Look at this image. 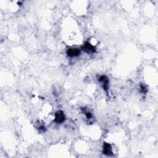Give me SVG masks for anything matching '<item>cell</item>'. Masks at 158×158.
<instances>
[{
  "label": "cell",
  "mask_w": 158,
  "mask_h": 158,
  "mask_svg": "<svg viewBox=\"0 0 158 158\" xmlns=\"http://www.w3.org/2000/svg\"><path fill=\"white\" fill-rule=\"evenodd\" d=\"M66 119V116L64 115V113L63 112L62 110H59L56 114H55V118L54 122H56L58 124L62 123Z\"/></svg>",
  "instance_id": "cell-1"
},
{
  "label": "cell",
  "mask_w": 158,
  "mask_h": 158,
  "mask_svg": "<svg viewBox=\"0 0 158 158\" xmlns=\"http://www.w3.org/2000/svg\"><path fill=\"white\" fill-rule=\"evenodd\" d=\"M82 48L86 53H95L96 51L95 46H94L88 42L85 43V44L82 46Z\"/></svg>",
  "instance_id": "cell-2"
},
{
  "label": "cell",
  "mask_w": 158,
  "mask_h": 158,
  "mask_svg": "<svg viewBox=\"0 0 158 158\" xmlns=\"http://www.w3.org/2000/svg\"><path fill=\"white\" fill-rule=\"evenodd\" d=\"M99 81L102 83V87H103L104 90L107 92L108 88H109V79L108 78L105 76H102L99 78Z\"/></svg>",
  "instance_id": "cell-3"
},
{
  "label": "cell",
  "mask_w": 158,
  "mask_h": 158,
  "mask_svg": "<svg viewBox=\"0 0 158 158\" xmlns=\"http://www.w3.org/2000/svg\"><path fill=\"white\" fill-rule=\"evenodd\" d=\"M67 54L69 57H76L80 54V50L78 48H70L67 51Z\"/></svg>",
  "instance_id": "cell-4"
},
{
  "label": "cell",
  "mask_w": 158,
  "mask_h": 158,
  "mask_svg": "<svg viewBox=\"0 0 158 158\" xmlns=\"http://www.w3.org/2000/svg\"><path fill=\"white\" fill-rule=\"evenodd\" d=\"M103 153L106 155H112V148L110 147V144L104 143L103 145Z\"/></svg>",
  "instance_id": "cell-5"
},
{
  "label": "cell",
  "mask_w": 158,
  "mask_h": 158,
  "mask_svg": "<svg viewBox=\"0 0 158 158\" xmlns=\"http://www.w3.org/2000/svg\"><path fill=\"white\" fill-rule=\"evenodd\" d=\"M141 92H143V93H145V92H147V88H146L145 86L143 85H141Z\"/></svg>",
  "instance_id": "cell-6"
},
{
  "label": "cell",
  "mask_w": 158,
  "mask_h": 158,
  "mask_svg": "<svg viewBox=\"0 0 158 158\" xmlns=\"http://www.w3.org/2000/svg\"><path fill=\"white\" fill-rule=\"evenodd\" d=\"M85 115H86V117H87V118H90L91 117H92V114H91L90 112H86Z\"/></svg>",
  "instance_id": "cell-7"
}]
</instances>
